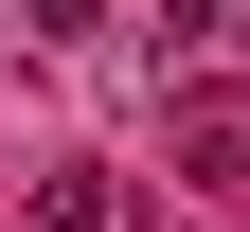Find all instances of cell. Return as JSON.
Returning <instances> with one entry per match:
<instances>
[{"instance_id": "obj_1", "label": "cell", "mask_w": 250, "mask_h": 232, "mask_svg": "<svg viewBox=\"0 0 250 232\" xmlns=\"http://www.w3.org/2000/svg\"><path fill=\"white\" fill-rule=\"evenodd\" d=\"M232 18H250V0H161V36H232Z\"/></svg>"}]
</instances>
